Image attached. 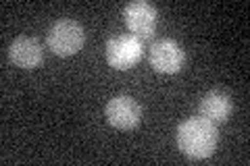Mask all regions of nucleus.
<instances>
[{
    "instance_id": "obj_8",
    "label": "nucleus",
    "mask_w": 250,
    "mask_h": 166,
    "mask_svg": "<svg viewBox=\"0 0 250 166\" xmlns=\"http://www.w3.org/2000/svg\"><path fill=\"white\" fill-rule=\"evenodd\" d=\"M231 114V100L223 92H208L200 100V116L210 123H225Z\"/></svg>"
},
{
    "instance_id": "obj_3",
    "label": "nucleus",
    "mask_w": 250,
    "mask_h": 166,
    "mask_svg": "<svg viewBox=\"0 0 250 166\" xmlns=\"http://www.w3.org/2000/svg\"><path fill=\"white\" fill-rule=\"evenodd\" d=\"M83 27L73 19H61L48 31V48L57 56H73L83 46Z\"/></svg>"
},
{
    "instance_id": "obj_7",
    "label": "nucleus",
    "mask_w": 250,
    "mask_h": 166,
    "mask_svg": "<svg viewBox=\"0 0 250 166\" xmlns=\"http://www.w3.org/2000/svg\"><path fill=\"white\" fill-rule=\"evenodd\" d=\"M9 58L13 65H17L21 69H27V71L36 69V67H40L44 60L42 44L34 37H17L9 46Z\"/></svg>"
},
{
    "instance_id": "obj_5",
    "label": "nucleus",
    "mask_w": 250,
    "mask_h": 166,
    "mask_svg": "<svg viewBox=\"0 0 250 166\" xmlns=\"http://www.w3.org/2000/svg\"><path fill=\"white\" fill-rule=\"evenodd\" d=\"M148 58H150V65L154 67V71L173 75L182 71L186 62V54L182 50V46L173 42V39H159V42H154L150 46Z\"/></svg>"
},
{
    "instance_id": "obj_2",
    "label": "nucleus",
    "mask_w": 250,
    "mask_h": 166,
    "mask_svg": "<svg viewBox=\"0 0 250 166\" xmlns=\"http://www.w3.org/2000/svg\"><path fill=\"white\" fill-rule=\"evenodd\" d=\"M144 52V42L131 34L115 36L106 42V62L117 71H127L136 67Z\"/></svg>"
},
{
    "instance_id": "obj_4",
    "label": "nucleus",
    "mask_w": 250,
    "mask_h": 166,
    "mask_svg": "<svg viewBox=\"0 0 250 166\" xmlns=\"http://www.w3.org/2000/svg\"><path fill=\"white\" fill-rule=\"evenodd\" d=\"M123 19L127 23L131 36L138 39H150L159 25V11L154 9L150 2L144 0H134L123 9Z\"/></svg>"
},
{
    "instance_id": "obj_6",
    "label": "nucleus",
    "mask_w": 250,
    "mask_h": 166,
    "mask_svg": "<svg viewBox=\"0 0 250 166\" xmlns=\"http://www.w3.org/2000/svg\"><path fill=\"white\" fill-rule=\"evenodd\" d=\"M104 114H106V121L115 129H123V131L136 129L140 121H142V108L129 96H117L113 100H108Z\"/></svg>"
},
{
    "instance_id": "obj_1",
    "label": "nucleus",
    "mask_w": 250,
    "mask_h": 166,
    "mask_svg": "<svg viewBox=\"0 0 250 166\" xmlns=\"http://www.w3.org/2000/svg\"><path fill=\"white\" fill-rule=\"evenodd\" d=\"M177 148L190 160H207L217 148L215 123L202 116H192L177 127Z\"/></svg>"
}]
</instances>
